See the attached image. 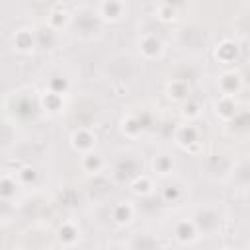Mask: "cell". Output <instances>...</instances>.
I'll return each mask as SVG.
<instances>
[{
  "instance_id": "cell-1",
  "label": "cell",
  "mask_w": 250,
  "mask_h": 250,
  "mask_svg": "<svg viewBox=\"0 0 250 250\" xmlns=\"http://www.w3.org/2000/svg\"><path fill=\"white\" fill-rule=\"evenodd\" d=\"M102 25L104 21L94 8H78L76 12H72L68 29H72L74 37L80 41H94L102 35Z\"/></svg>"
},
{
  "instance_id": "cell-2",
  "label": "cell",
  "mask_w": 250,
  "mask_h": 250,
  "mask_svg": "<svg viewBox=\"0 0 250 250\" xmlns=\"http://www.w3.org/2000/svg\"><path fill=\"white\" fill-rule=\"evenodd\" d=\"M137 47H139V55L143 61H160L166 51L164 41L156 33H150V31L139 35Z\"/></svg>"
},
{
  "instance_id": "cell-3",
  "label": "cell",
  "mask_w": 250,
  "mask_h": 250,
  "mask_svg": "<svg viewBox=\"0 0 250 250\" xmlns=\"http://www.w3.org/2000/svg\"><path fill=\"white\" fill-rule=\"evenodd\" d=\"M96 145H98V135L88 125H78L70 133V146L76 154L92 152V150H96Z\"/></svg>"
},
{
  "instance_id": "cell-4",
  "label": "cell",
  "mask_w": 250,
  "mask_h": 250,
  "mask_svg": "<svg viewBox=\"0 0 250 250\" xmlns=\"http://www.w3.org/2000/svg\"><path fill=\"white\" fill-rule=\"evenodd\" d=\"M96 12L104 23H119L127 16V4L125 0H100Z\"/></svg>"
},
{
  "instance_id": "cell-5",
  "label": "cell",
  "mask_w": 250,
  "mask_h": 250,
  "mask_svg": "<svg viewBox=\"0 0 250 250\" xmlns=\"http://www.w3.org/2000/svg\"><path fill=\"white\" fill-rule=\"evenodd\" d=\"M199 139H201V131L193 121H186L178 125L174 131V141L184 150H193V146L199 145Z\"/></svg>"
},
{
  "instance_id": "cell-6",
  "label": "cell",
  "mask_w": 250,
  "mask_h": 250,
  "mask_svg": "<svg viewBox=\"0 0 250 250\" xmlns=\"http://www.w3.org/2000/svg\"><path fill=\"white\" fill-rule=\"evenodd\" d=\"M119 129L127 139H137L148 129V121L139 111H129V113H123L119 121Z\"/></svg>"
},
{
  "instance_id": "cell-7",
  "label": "cell",
  "mask_w": 250,
  "mask_h": 250,
  "mask_svg": "<svg viewBox=\"0 0 250 250\" xmlns=\"http://www.w3.org/2000/svg\"><path fill=\"white\" fill-rule=\"evenodd\" d=\"M217 88H219L221 96H232V98H236V94L244 88V78H242V74L238 70L229 68V70H225V72L219 74Z\"/></svg>"
},
{
  "instance_id": "cell-8",
  "label": "cell",
  "mask_w": 250,
  "mask_h": 250,
  "mask_svg": "<svg viewBox=\"0 0 250 250\" xmlns=\"http://www.w3.org/2000/svg\"><path fill=\"white\" fill-rule=\"evenodd\" d=\"M61 37H62V33L53 29L47 23H41V25L35 27V43H37L39 51H47V53L57 51L59 43H61Z\"/></svg>"
},
{
  "instance_id": "cell-9",
  "label": "cell",
  "mask_w": 250,
  "mask_h": 250,
  "mask_svg": "<svg viewBox=\"0 0 250 250\" xmlns=\"http://www.w3.org/2000/svg\"><path fill=\"white\" fill-rule=\"evenodd\" d=\"M12 45L18 53L21 55H29L37 51V43H35V29L29 27H21L12 35Z\"/></svg>"
},
{
  "instance_id": "cell-10",
  "label": "cell",
  "mask_w": 250,
  "mask_h": 250,
  "mask_svg": "<svg viewBox=\"0 0 250 250\" xmlns=\"http://www.w3.org/2000/svg\"><path fill=\"white\" fill-rule=\"evenodd\" d=\"M109 166V162L96 150L92 152H86V154H80V168L84 174L88 176H100L102 172H105Z\"/></svg>"
},
{
  "instance_id": "cell-11",
  "label": "cell",
  "mask_w": 250,
  "mask_h": 250,
  "mask_svg": "<svg viewBox=\"0 0 250 250\" xmlns=\"http://www.w3.org/2000/svg\"><path fill=\"white\" fill-rule=\"evenodd\" d=\"M215 113L223 123H232L238 115V104L232 96H219L215 102Z\"/></svg>"
},
{
  "instance_id": "cell-12",
  "label": "cell",
  "mask_w": 250,
  "mask_h": 250,
  "mask_svg": "<svg viewBox=\"0 0 250 250\" xmlns=\"http://www.w3.org/2000/svg\"><path fill=\"white\" fill-rule=\"evenodd\" d=\"M191 94V86L189 82L186 80H180V78H170L166 82V96L168 100L176 102V104H184Z\"/></svg>"
},
{
  "instance_id": "cell-13",
  "label": "cell",
  "mask_w": 250,
  "mask_h": 250,
  "mask_svg": "<svg viewBox=\"0 0 250 250\" xmlns=\"http://www.w3.org/2000/svg\"><path fill=\"white\" fill-rule=\"evenodd\" d=\"M57 238L62 246H74L80 240V225H76L70 219L62 221L57 229Z\"/></svg>"
},
{
  "instance_id": "cell-14",
  "label": "cell",
  "mask_w": 250,
  "mask_h": 250,
  "mask_svg": "<svg viewBox=\"0 0 250 250\" xmlns=\"http://www.w3.org/2000/svg\"><path fill=\"white\" fill-rule=\"evenodd\" d=\"M129 186H131L133 193H137V195H141V197H148V195H152V193L156 191V184H154L152 176H148V174H145V172L137 174V176L129 182Z\"/></svg>"
},
{
  "instance_id": "cell-15",
  "label": "cell",
  "mask_w": 250,
  "mask_h": 250,
  "mask_svg": "<svg viewBox=\"0 0 250 250\" xmlns=\"http://www.w3.org/2000/svg\"><path fill=\"white\" fill-rule=\"evenodd\" d=\"M70 20H72V12H68V10H64V8H53V10L47 14L45 23L62 33L64 29H68Z\"/></svg>"
},
{
  "instance_id": "cell-16",
  "label": "cell",
  "mask_w": 250,
  "mask_h": 250,
  "mask_svg": "<svg viewBox=\"0 0 250 250\" xmlns=\"http://www.w3.org/2000/svg\"><path fill=\"white\" fill-rule=\"evenodd\" d=\"M215 59L221 61L223 64H232L236 62L238 59V45L230 39H225L221 41L217 47H215Z\"/></svg>"
},
{
  "instance_id": "cell-17",
  "label": "cell",
  "mask_w": 250,
  "mask_h": 250,
  "mask_svg": "<svg viewBox=\"0 0 250 250\" xmlns=\"http://www.w3.org/2000/svg\"><path fill=\"white\" fill-rule=\"evenodd\" d=\"M150 168H152V174L154 176H160V178H166L174 172L176 168V162L170 154L162 152V154H154L152 160H150Z\"/></svg>"
},
{
  "instance_id": "cell-18",
  "label": "cell",
  "mask_w": 250,
  "mask_h": 250,
  "mask_svg": "<svg viewBox=\"0 0 250 250\" xmlns=\"http://www.w3.org/2000/svg\"><path fill=\"white\" fill-rule=\"evenodd\" d=\"M174 234H176V238L180 242H191L199 234V230H197L193 219H180L174 225Z\"/></svg>"
},
{
  "instance_id": "cell-19",
  "label": "cell",
  "mask_w": 250,
  "mask_h": 250,
  "mask_svg": "<svg viewBox=\"0 0 250 250\" xmlns=\"http://www.w3.org/2000/svg\"><path fill=\"white\" fill-rule=\"evenodd\" d=\"M111 217L117 225H129L135 217V207L129 203V201H119L113 205L111 209Z\"/></svg>"
},
{
  "instance_id": "cell-20",
  "label": "cell",
  "mask_w": 250,
  "mask_h": 250,
  "mask_svg": "<svg viewBox=\"0 0 250 250\" xmlns=\"http://www.w3.org/2000/svg\"><path fill=\"white\" fill-rule=\"evenodd\" d=\"M18 184L20 182L16 176H10V174L0 176V201L10 203V199L18 193Z\"/></svg>"
},
{
  "instance_id": "cell-21",
  "label": "cell",
  "mask_w": 250,
  "mask_h": 250,
  "mask_svg": "<svg viewBox=\"0 0 250 250\" xmlns=\"http://www.w3.org/2000/svg\"><path fill=\"white\" fill-rule=\"evenodd\" d=\"M182 197V189L180 186H166L162 189V199L164 201H178Z\"/></svg>"
},
{
  "instance_id": "cell-22",
  "label": "cell",
  "mask_w": 250,
  "mask_h": 250,
  "mask_svg": "<svg viewBox=\"0 0 250 250\" xmlns=\"http://www.w3.org/2000/svg\"><path fill=\"white\" fill-rule=\"evenodd\" d=\"M35 2H43V0H35Z\"/></svg>"
},
{
  "instance_id": "cell-23",
  "label": "cell",
  "mask_w": 250,
  "mask_h": 250,
  "mask_svg": "<svg viewBox=\"0 0 250 250\" xmlns=\"http://www.w3.org/2000/svg\"><path fill=\"white\" fill-rule=\"evenodd\" d=\"M98 2H100V0H98Z\"/></svg>"
}]
</instances>
